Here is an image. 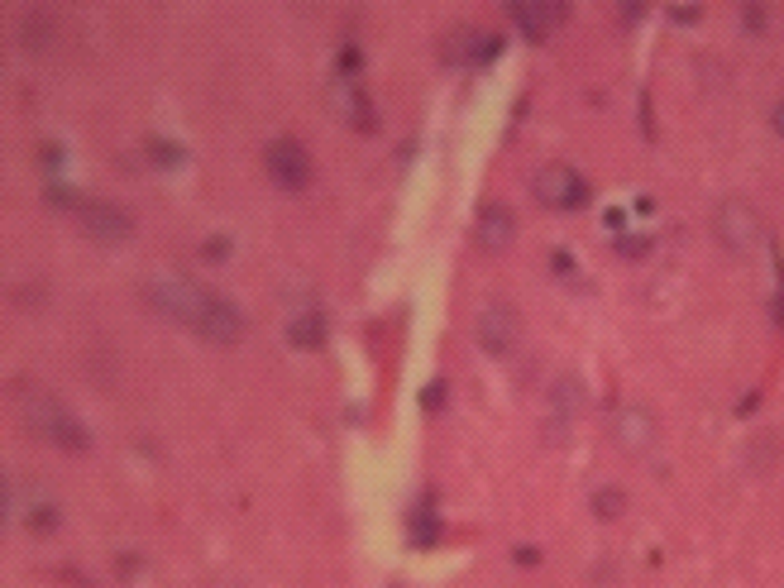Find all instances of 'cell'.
Returning a JSON list of instances; mask_svg holds the SVG:
<instances>
[{
    "label": "cell",
    "instance_id": "obj_17",
    "mask_svg": "<svg viewBox=\"0 0 784 588\" xmlns=\"http://www.w3.org/2000/svg\"><path fill=\"white\" fill-rule=\"evenodd\" d=\"M416 545H436V536H440V526L431 522V507H421V512H416Z\"/></svg>",
    "mask_w": 784,
    "mask_h": 588
},
{
    "label": "cell",
    "instance_id": "obj_12",
    "mask_svg": "<svg viewBox=\"0 0 784 588\" xmlns=\"http://www.w3.org/2000/svg\"><path fill=\"white\" fill-rule=\"evenodd\" d=\"M612 436L622 450H651L655 445V421L651 412H641V407H627V412H617L612 421Z\"/></svg>",
    "mask_w": 784,
    "mask_h": 588
},
{
    "label": "cell",
    "instance_id": "obj_19",
    "mask_svg": "<svg viewBox=\"0 0 784 588\" xmlns=\"http://www.w3.org/2000/svg\"><path fill=\"white\" fill-rule=\"evenodd\" d=\"M421 407H426V412H436V407H445V383H431V388L421 392Z\"/></svg>",
    "mask_w": 784,
    "mask_h": 588
},
{
    "label": "cell",
    "instance_id": "obj_3",
    "mask_svg": "<svg viewBox=\"0 0 784 588\" xmlns=\"http://www.w3.org/2000/svg\"><path fill=\"white\" fill-rule=\"evenodd\" d=\"M536 201L541 206H555V211H579L588 201V182L569 163H545L541 173H536Z\"/></svg>",
    "mask_w": 784,
    "mask_h": 588
},
{
    "label": "cell",
    "instance_id": "obj_23",
    "mask_svg": "<svg viewBox=\"0 0 784 588\" xmlns=\"http://www.w3.org/2000/svg\"><path fill=\"white\" fill-rule=\"evenodd\" d=\"M354 67H359V48H345V53H340V72H354Z\"/></svg>",
    "mask_w": 784,
    "mask_h": 588
},
{
    "label": "cell",
    "instance_id": "obj_16",
    "mask_svg": "<svg viewBox=\"0 0 784 588\" xmlns=\"http://www.w3.org/2000/svg\"><path fill=\"white\" fill-rule=\"evenodd\" d=\"M144 153H149L153 168H177V163H182V149H177V144H168V139H149V144H144Z\"/></svg>",
    "mask_w": 784,
    "mask_h": 588
},
{
    "label": "cell",
    "instance_id": "obj_25",
    "mask_svg": "<svg viewBox=\"0 0 784 588\" xmlns=\"http://www.w3.org/2000/svg\"><path fill=\"white\" fill-rule=\"evenodd\" d=\"M675 20H679V24H694V20H698V10H694V5H679Z\"/></svg>",
    "mask_w": 784,
    "mask_h": 588
},
{
    "label": "cell",
    "instance_id": "obj_24",
    "mask_svg": "<svg viewBox=\"0 0 784 588\" xmlns=\"http://www.w3.org/2000/svg\"><path fill=\"white\" fill-rule=\"evenodd\" d=\"M741 24H746V29L756 34V29H761V24H765V15H761V10H746V15H741Z\"/></svg>",
    "mask_w": 784,
    "mask_h": 588
},
{
    "label": "cell",
    "instance_id": "obj_13",
    "mask_svg": "<svg viewBox=\"0 0 784 588\" xmlns=\"http://www.w3.org/2000/svg\"><path fill=\"white\" fill-rule=\"evenodd\" d=\"M330 96H335L340 115H345L354 130H373V110H369V96H364V91H349V82L340 77V82L330 87Z\"/></svg>",
    "mask_w": 784,
    "mask_h": 588
},
{
    "label": "cell",
    "instance_id": "obj_5",
    "mask_svg": "<svg viewBox=\"0 0 784 588\" xmlns=\"http://www.w3.org/2000/svg\"><path fill=\"white\" fill-rule=\"evenodd\" d=\"M263 168H268V177L283 192H302L306 182H311V153L297 139H278V144H268V153H263Z\"/></svg>",
    "mask_w": 784,
    "mask_h": 588
},
{
    "label": "cell",
    "instance_id": "obj_4",
    "mask_svg": "<svg viewBox=\"0 0 784 588\" xmlns=\"http://www.w3.org/2000/svg\"><path fill=\"white\" fill-rule=\"evenodd\" d=\"M82 235L96 244H125L134 235V216L115 201H82Z\"/></svg>",
    "mask_w": 784,
    "mask_h": 588
},
{
    "label": "cell",
    "instance_id": "obj_26",
    "mask_svg": "<svg viewBox=\"0 0 784 588\" xmlns=\"http://www.w3.org/2000/svg\"><path fill=\"white\" fill-rule=\"evenodd\" d=\"M770 125H775V134H784V101L775 106V115H770Z\"/></svg>",
    "mask_w": 784,
    "mask_h": 588
},
{
    "label": "cell",
    "instance_id": "obj_6",
    "mask_svg": "<svg viewBox=\"0 0 784 588\" xmlns=\"http://www.w3.org/2000/svg\"><path fill=\"white\" fill-rule=\"evenodd\" d=\"M517 335H522V316L507 302H488L479 311V321H474V340L488 354H507V349L517 345Z\"/></svg>",
    "mask_w": 784,
    "mask_h": 588
},
{
    "label": "cell",
    "instance_id": "obj_18",
    "mask_svg": "<svg viewBox=\"0 0 784 588\" xmlns=\"http://www.w3.org/2000/svg\"><path fill=\"white\" fill-rule=\"evenodd\" d=\"M20 34H24V44L29 48H44V34H48V20L44 15H29V20L20 24Z\"/></svg>",
    "mask_w": 784,
    "mask_h": 588
},
{
    "label": "cell",
    "instance_id": "obj_10",
    "mask_svg": "<svg viewBox=\"0 0 784 588\" xmlns=\"http://www.w3.org/2000/svg\"><path fill=\"white\" fill-rule=\"evenodd\" d=\"M560 20H565V5H550V0H522V5H512V24L522 29L531 44H545L550 29Z\"/></svg>",
    "mask_w": 784,
    "mask_h": 588
},
{
    "label": "cell",
    "instance_id": "obj_2",
    "mask_svg": "<svg viewBox=\"0 0 784 588\" xmlns=\"http://www.w3.org/2000/svg\"><path fill=\"white\" fill-rule=\"evenodd\" d=\"M24 416H29V431H34V436H44L48 445H58V450H67V455H87L91 450L87 426L67 412V407H58V402L39 397V402H29V412Z\"/></svg>",
    "mask_w": 784,
    "mask_h": 588
},
{
    "label": "cell",
    "instance_id": "obj_11",
    "mask_svg": "<svg viewBox=\"0 0 784 588\" xmlns=\"http://www.w3.org/2000/svg\"><path fill=\"white\" fill-rule=\"evenodd\" d=\"M498 39L493 34H474V29H455L445 44H440V58L445 63H488V58H498Z\"/></svg>",
    "mask_w": 784,
    "mask_h": 588
},
{
    "label": "cell",
    "instance_id": "obj_1",
    "mask_svg": "<svg viewBox=\"0 0 784 588\" xmlns=\"http://www.w3.org/2000/svg\"><path fill=\"white\" fill-rule=\"evenodd\" d=\"M144 297H149L153 311H163V316H173L182 326H192L206 316V306H211V292L206 287H196L192 278H177V273H163V278H153L144 287Z\"/></svg>",
    "mask_w": 784,
    "mask_h": 588
},
{
    "label": "cell",
    "instance_id": "obj_15",
    "mask_svg": "<svg viewBox=\"0 0 784 588\" xmlns=\"http://www.w3.org/2000/svg\"><path fill=\"white\" fill-rule=\"evenodd\" d=\"M622 512H627V493H622V488H598V493H593V517L612 522V517H622Z\"/></svg>",
    "mask_w": 784,
    "mask_h": 588
},
{
    "label": "cell",
    "instance_id": "obj_9",
    "mask_svg": "<svg viewBox=\"0 0 784 588\" xmlns=\"http://www.w3.org/2000/svg\"><path fill=\"white\" fill-rule=\"evenodd\" d=\"M196 335L201 340H211V345H235L244 335V316L235 302H225V297H211V306H206V316L196 321Z\"/></svg>",
    "mask_w": 784,
    "mask_h": 588
},
{
    "label": "cell",
    "instance_id": "obj_14",
    "mask_svg": "<svg viewBox=\"0 0 784 588\" xmlns=\"http://www.w3.org/2000/svg\"><path fill=\"white\" fill-rule=\"evenodd\" d=\"M287 345L321 349V345H326V316H321V311H302V316H292V321H287Z\"/></svg>",
    "mask_w": 784,
    "mask_h": 588
},
{
    "label": "cell",
    "instance_id": "obj_8",
    "mask_svg": "<svg viewBox=\"0 0 784 588\" xmlns=\"http://www.w3.org/2000/svg\"><path fill=\"white\" fill-rule=\"evenodd\" d=\"M474 240H479L483 254H502L507 244L517 240V216H512V206H502V201H488V206L479 211Z\"/></svg>",
    "mask_w": 784,
    "mask_h": 588
},
{
    "label": "cell",
    "instance_id": "obj_21",
    "mask_svg": "<svg viewBox=\"0 0 784 588\" xmlns=\"http://www.w3.org/2000/svg\"><path fill=\"white\" fill-rule=\"evenodd\" d=\"M201 254H206V259H225V254H230V244H225V240H206V244H201Z\"/></svg>",
    "mask_w": 784,
    "mask_h": 588
},
{
    "label": "cell",
    "instance_id": "obj_20",
    "mask_svg": "<svg viewBox=\"0 0 784 588\" xmlns=\"http://www.w3.org/2000/svg\"><path fill=\"white\" fill-rule=\"evenodd\" d=\"M48 206H63V211H72V206H77V196L67 192V187H48ZM77 211H82V206H77Z\"/></svg>",
    "mask_w": 784,
    "mask_h": 588
},
{
    "label": "cell",
    "instance_id": "obj_7",
    "mask_svg": "<svg viewBox=\"0 0 784 588\" xmlns=\"http://www.w3.org/2000/svg\"><path fill=\"white\" fill-rule=\"evenodd\" d=\"M713 230H718V240L732 249V254H746L751 244L761 240V216L741 201V196H732V201H722L718 206V220H713Z\"/></svg>",
    "mask_w": 784,
    "mask_h": 588
},
{
    "label": "cell",
    "instance_id": "obj_22",
    "mask_svg": "<svg viewBox=\"0 0 784 588\" xmlns=\"http://www.w3.org/2000/svg\"><path fill=\"white\" fill-rule=\"evenodd\" d=\"M617 249H622L627 259H636V254H646V249H651V240H622Z\"/></svg>",
    "mask_w": 784,
    "mask_h": 588
}]
</instances>
